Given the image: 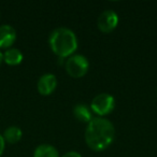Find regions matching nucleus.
Segmentation results:
<instances>
[{
  "label": "nucleus",
  "instance_id": "f257e3e1",
  "mask_svg": "<svg viewBox=\"0 0 157 157\" xmlns=\"http://www.w3.org/2000/svg\"><path fill=\"white\" fill-rule=\"evenodd\" d=\"M115 138V128L109 120L105 117H94L87 124L85 130V141L93 151L100 152L108 148Z\"/></svg>",
  "mask_w": 157,
  "mask_h": 157
},
{
  "label": "nucleus",
  "instance_id": "f03ea898",
  "mask_svg": "<svg viewBox=\"0 0 157 157\" xmlns=\"http://www.w3.org/2000/svg\"><path fill=\"white\" fill-rule=\"evenodd\" d=\"M51 50L60 58L70 57L78 48V38L71 29L59 27L52 31L48 38Z\"/></svg>",
  "mask_w": 157,
  "mask_h": 157
},
{
  "label": "nucleus",
  "instance_id": "7ed1b4c3",
  "mask_svg": "<svg viewBox=\"0 0 157 157\" xmlns=\"http://www.w3.org/2000/svg\"><path fill=\"white\" fill-rule=\"evenodd\" d=\"M65 67L70 76L78 78L87 73L88 68H90V63H88L87 58L83 55L73 54L70 57H68Z\"/></svg>",
  "mask_w": 157,
  "mask_h": 157
},
{
  "label": "nucleus",
  "instance_id": "20e7f679",
  "mask_svg": "<svg viewBox=\"0 0 157 157\" xmlns=\"http://www.w3.org/2000/svg\"><path fill=\"white\" fill-rule=\"evenodd\" d=\"M115 107V100L113 96L107 93H101L94 97L90 103V110L98 114L100 117L110 114Z\"/></svg>",
  "mask_w": 157,
  "mask_h": 157
},
{
  "label": "nucleus",
  "instance_id": "39448f33",
  "mask_svg": "<svg viewBox=\"0 0 157 157\" xmlns=\"http://www.w3.org/2000/svg\"><path fill=\"white\" fill-rule=\"evenodd\" d=\"M118 15L112 10H105L97 20V26L101 33H112L117 27Z\"/></svg>",
  "mask_w": 157,
  "mask_h": 157
},
{
  "label": "nucleus",
  "instance_id": "423d86ee",
  "mask_svg": "<svg viewBox=\"0 0 157 157\" xmlns=\"http://www.w3.org/2000/svg\"><path fill=\"white\" fill-rule=\"evenodd\" d=\"M57 86V78L53 73H45L40 76L37 83L38 92L42 96H48L51 95Z\"/></svg>",
  "mask_w": 157,
  "mask_h": 157
},
{
  "label": "nucleus",
  "instance_id": "0eeeda50",
  "mask_svg": "<svg viewBox=\"0 0 157 157\" xmlns=\"http://www.w3.org/2000/svg\"><path fill=\"white\" fill-rule=\"evenodd\" d=\"M16 40V30L11 25L0 26V48H10Z\"/></svg>",
  "mask_w": 157,
  "mask_h": 157
},
{
  "label": "nucleus",
  "instance_id": "6e6552de",
  "mask_svg": "<svg viewBox=\"0 0 157 157\" xmlns=\"http://www.w3.org/2000/svg\"><path fill=\"white\" fill-rule=\"evenodd\" d=\"M23 53L18 48H10L3 53V61L9 66H17L23 61Z\"/></svg>",
  "mask_w": 157,
  "mask_h": 157
},
{
  "label": "nucleus",
  "instance_id": "1a4fd4ad",
  "mask_svg": "<svg viewBox=\"0 0 157 157\" xmlns=\"http://www.w3.org/2000/svg\"><path fill=\"white\" fill-rule=\"evenodd\" d=\"M73 114H74V117L78 121H80V122L87 123L88 124L93 120L92 110L86 105H83V103H78V105H76L74 107Z\"/></svg>",
  "mask_w": 157,
  "mask_h": 157
},
{
  "label": "nucleus",
  "instance_id": "9d476101",
  "mask_svg": "<svg viewBox=\"0 0 157 157\" xmlns=\"http://www.w3.org/2000/svg\"><path fill=\"white\" fill-rule=\"evenodd\" d=\"M2 137L5 139L6 143L14 144L17 143L23 137V131L20 127L17 126H10L8 128H6V130L3 131Z\"/></svg>",
  "mask_w": 157,
  "mask_h": 157
},
{
  "label": "nucleus",
  "instance_id": "9b49d317",
  "mask_svg": "<svg viewBox=\"0 0 157 157\" xmlns=\"http://www.w3.org/2000/svg\"><path fill=\"white\" fill-rule=\"evenodd\" d=\"M33 157H59V153L51 144H40L36 147Z\"/></svg>",
  "mask_w": 157,
  "mask_h": 157
},
{
  "label": "nucleus",
  "instance_id": "f8f14e48",
  "mask_svg": "<svg viewBox=\"0 0 157 157\" xmlns=\"http://www.w3.org/2000/svg\"><path fill=\"white\" fill-rule=\"evenodd\" d=\"M5 148H6V141H5V139H3L2 135L0 133V156L3 154Z\"/></svg>",
  "mask_w": 157,
  "mask_h": 157
},
{
  "label": "nucleus",
  "instance_id": "ddd939ff",
  "mask_svg": "<svg viewBox=\"0 0 157 157\" xmlns=\"http://www.w3.org/2000/svg\"><path fill=\"white\" fill-rule=\"evenodd\" d=\"M63 157H82V155L80 153L75 152V151H70V152H67Z\"/></svg>",
  "mask_w": 157,
  "mask_h": 157
},
{
  "label": "nucleus",
  "instance_id": "4468645a",
  "mask_svg": "<svg viewBox=\"0 0 157 157\" xmlns=\"http://www.w3.org/2000/svg\"><path fill=\"white\" fill-rule=\"evenodd\" d=\"M2 63H3V53L0 51V66H1Z\"/></svg>",
  "mask_w": 157,
  "mask_h": 157
}]
</instances>
